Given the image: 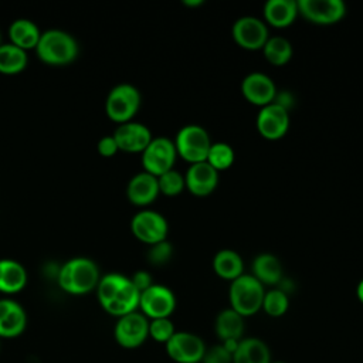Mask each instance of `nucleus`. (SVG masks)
<instances>
[{"instance_id":"1","label":"nucleus","mask_w":363,"mask_h":363,"mask_svg":"<svg viewBox=\"0 0 363 363\" xmlns=\"http://www.w3.org/2000/svg\"><path fill=\"white\" fill-rule=\"evenodd\" d=\"M58 285L71 295H85L96 288L101 277L95 261L85 257L68 259L58 271Z\"/></svg>"},{"instance_id":"2","label":"nucleus","mask_w":363,"mask_h":363,"mask_svg":"<svg viewBox=\"0 0 363 363\" xmlns=\"http://www.w3.org/2000/svg\"><path fill=\"white\" fill-rule=\"evenodd\" d=\"M78 43L67 31L51 28L41 33L35 54L47 65L61 67L71 64L78 57Z\"/></svg>"},{"instance_id":"3","label":"nucleus","mask_w":363,"mask_h":363,"mask_svg":"<svg viewBox=\"0 0 363 363\" xmlns=\"http://www.w3.org/2000/svg\"><path fill=\"white\" fill-rule=\"evenodd\" d=\"M265 286L258 282L251 274H242L231 281L228 288L230 308L242 318L252 316L262 308Z\"/></svg>"},{"instance_id":"4","label":"nucleus","mask_w":363,"mask_h":363,"mask_svg":"<svg viewBox=\"0 0 363 363\" xmlns=\"http://www.w3.org/2000/svg\"><path fill=\"white\" fill-rule=\"evenodd\" d=\"M173 142L177 156L190 164L206 162L207 153L213 143L208 132L197 123L182 126Z\"/></svg>"},{"instance_id":"5","label":"nucleus","mask_w":363,"mask_h":363,"mask_svg":"<svg viewBox=\"0 0 363 363\" xmlns=\"http://www.w3.org/2000/svg\"><path fill=\"white\" fill-rule=\"evenodd\" d=\"M142 104L139 89L132 84L115 85L105 101L106 116L115 123H126L133 119Z\"/></svg>"},{"instance_id":"6","label":"nucleus","mask_w":363,"mask_h":363,"mask_svg":"<svg viewBox=\"0 0 363 363\" xmlns=\"http://www.w3.org/2000/svg\"><path fill=\"white\" fill-rule=\"evenodd\" d=\"M177 152L174 142L166 136H156L142 152V167L145 172L159 177L174 169Z\"/></svg>"},{"instance_id":"7","label":"nucleus","mask_w":363,"mask_h":363,"mask_svg":"<svg viewBox=\"0 0 363 363\" xmlns=\"http://www.w3.org/2000/svg\"><path fill=\"white\" fill-rule=\"evenodd\" d=\"M130 231L136 240L147 245L164 241L169 233L167 220L155 210H140L130 220Z\"/></svg>"},{"instance_id":"8","label":"nucleus","mask_w":363,"mask_h":363,"mask_svg":"<svg viewBox=\"0 0 363 363\" xmlns=\"http://www.w3.org/2000/svg\"><path fill=\"white\" fill-rule=\"evenodd\" d=\"M231 35L238 47L255 51L262 50L269 38V30L264 20L254 16H242L234 21Z\"/></svg>"},{"instance_id":"9","label":"nucleus","mask_w":363,"mask_h":363,"mask_svg":"<svg viewBox=\"0 0 363 363\" xmlns=\"http://www.w3.org/2000/svg\"><path fill=\"white\" fill-rule=\"evenodd\" d=\"M115 340L125 349H136L149 336V319L142 312H132L118 318L113 329Z\"/></svg>"},{"instance_id":"10","label":"nucleus","mask_w":363,"mask_h":363,"mask_svg":"<svg viewBox=\"0 0 363 363\" xmlns=\"http://www.w3.org/2000/svg\"><path fill=\"white\" fill-rule=\"evenodd\" d=\"M164 347L167 356L176 363H201L207 349L199 335L184 330H176Z\"/></svg>"},{"instance_id":"11","label":"nucleus","mask_w":363,"mask_h":363,"mask_svg":"<svg viewBox=\"0 0 363 363\" xmlns=\"http://www.w3.org/2000/svg\"><path fill=\"white\" fill-rule=\"evenodd\" d=\"M139 309L147 319L170 318L176 309V296L167 286L153 284L140 292Z\"/></svg>"},{"instance_id":"12","label":"nucleus","mask_w":363,"mask_h":363,"mask_svg":"<svg viewBox=\"0 0 363 363\" xmlns=\"http://www.w3.org/2000/svg\"><path fill=\"white\" fill-rule=\"evenodd\" d=\"M298 11L313 24L330 26L346 16V4L342 0H298Z\"/></svg>"},{"instance_id":"13","label":"nucleus","mask_w":363,"mask_h":363,"mask_svg":"<svg viewBox=\"0 0 363 363\" xmlns=\"http://www.w3.org/2000/svg\"><path fill=\"white\" fill-rule=\"evenodd\" d=\"M289 111L275 102L262 106L255 118L257 130L267 140H278L284 138L289 129Z\"/></svg>"},{"instance_id":"14","label":"nucleus","mask_w":363,"mask_h":363,"mask_svg":"<svg viewBox=\"0 0 363 363\" xmlns=\"http://www.w3.org/2000/svg\"><path fill=\"white\" fill-rule=\"evenodd\" d=\"M275 82L269 75L264 72H250L241 81V94L242 96L255 106H265L274 102L277 96Z\"/></svg>"},{"instance_id":"15","label":"nucleus","mask_w":363,"mask_h":363,"mask_svg":"<svg viewBox=\"0 0 363 363\" xmlns=\"http://www.w3.org/2000/svg\"><path fill=\"white\" fill-rule=\"evenodd\" d=\"M112 136L118 149L126 153H142L153 139L152 132L146 125L133 121L118 125Z\"/></svg>"},{"instance_id":"16","label":"nucleus","mask_w":363,"mask_h":363,"mask_svg":"<svg viewBox=\"0 0 363 363\" xmlns=\"http://www.w3.org/2000/svg\"><path fill=\"white\" fill-rule=\"evenodd\" d=\"M186 189L196 197L210 196L218 184V172L207 162L193 163L184 174Z\"/></svg>"},{"instance_id":"17","label":"nucleus","mask_w":363,"mask_h":363,"mask_svg":"<svg viewBox=\"0 0 363 363\" xmlns=\"http://www.w3.org/2000/svg\"><path fill=\"white\" fill-rule=\"evenodd\" d=\"M157 177L142 170L136 173L126 186L128 200L138 207H146L152 204L159 196Z\"/></svg>"},{"instance_id":"18","label":"nucleus","mask_w":363,"mask_h":363,"mask_svg":"<svg viewBox=\"0 0 363 363\" xmlns=\"http://www.w3.org/2000/svg\"><path fill=\"white\" fill-rule=\"evenodd\" d=\"M27 325V316L20 303L0 299V337H17Z\"/></svg>"},{"instance_id":"19","label":"nucleus","mask_w":363,"mask_h":363,"mask_svg":"<svg viewBox=\"0 0 363 363\" xmlns=\"http://www.w3.org/2000/svg\"><path fill=\"white\" fill-rule=\"evenodd\" d=\"M264 21L275 28L289 27L298 17V0H268L264 4Z\"/></svg>"},{"instance_id":"20","label":"nucleus","mask_w":363,"mask_h":363,"mask_svg":"<svg viewBox=\"0 0 363 363\" xmlns=\"http://www.w3.org/2000/svg\"><path fill=\"white\" fill-rule=\"evenodd\" d=\"M251 275L264 286L278 285L282 279L281 261L274 254L261 252L251 262Z\"/></svg>"},{"instance_id":"21","label":"nucleus","mask_w":363,"mask_h":363,"mask_svg":"<svg viewBox=\"0 0 363 363\" xmlns=\"http://www.w3.org/2000/svg\"><path fill=\"white\" fill-rule=\"evenodd\" d=\"M41 37V31L38 26L27 18H17L9 27V38L10 44L24 50H35Z\"/></svg>"},{"instance_id":"22","label":"nucleus","mask_w":363,"mask_h":363,"mask_svg":"<svg viewBox=\"0 0 363 363\" xmlns=\"http://www.w3.org/2000/svg\"><path fill=\"white\" fill-rule=\"evenodd\" d=\"M233 363H271L269 347L258 337H242L233 354Z\"/></svg>"},{"instance_id":"23","label":"nucleus","mask_w":363,"mask_h":363,"mask_svg":"<svg viewBox=\"0 0 363 363\" xmlns=\"http://www.w3.org/2000/svg\"><path fill=\"white\" fill-rule=\"evenodd\" d=\"M139 299H140V292L135 288L130 278H126V281L118 291L116 296L106 306H104V309L109 315L121 318L123 315L135 312L139 308Z\"/></svg>"},{"instance_id":"24","label":"nucleus","mask_w":363,"mask_h":363,"mask_svg":"<svg viewBox=\"0 0 363 363\" xmlns=\"http://www.w3.org/2000/svg\"><path fill=\"white\" fill-rule=\"evenodd\" d=\"M244 329H245V323H244V318L237 313L234 309L227 308L223 309L214 322V330L217 337L224 342V340H241L244 336Z\"/></svg>"},{"instance_id":"25","label":"nucleus","mask_w":363,"mask_h":363,"mask_svg":"<svg viewBox=\"0 0 363 363\" xmlns=\"http://www.w3.org/2000/svg\"><path fill=\"white\" fill-rule=\"evenodd\" d=\"M213 269L217 277L225 281H234L244 274V261L237 251L223 248L213 258Z\"/></svg>"},{"instance_id":"26","label":"nucleus","mask_w":363,"mask_h":363,"mask_svg":"<svg viewBox=\"0 0 363 363\" xmlns=\"http://www.w3.org/2000/svg\"><path fill=\"white\" fill-rule=\"evenodd\" d=\"M27 284L26 268L16 259H0V292L16 294Z\"/></svg>"},{"instance_id":"27","label":"nucleus","mask_w":363,"mask_h":363,"mask_svg":"<svg viewBox=\"0 0 363 363\" xmlns=\"http://www.w3.org/2000/svg\"><path fill=\"white\" fill-rule=\"evenodd\" d=\"M262 52L269 64L281 67L289 62L294 54V48L288 38L282 35H269V38L262 47Z\"/></svg>"},{"instance_id":"28","label":"nucleus","mask_w":363,"mask_h":363,"mask_svg":"<svg viewBox=\"0 0 363 363\" xmlns=\"http://www.w3.org/2000/svg\"><path fill=\"white\" fill-rule=\"evenodd\" d=\"M27 52L13 44H0V72L14 75L27 67Z\"/></svg>"},{"instance_id":"29","label":"nucleus","mask_w":363,"mask_h":363,"mask_svg":"<svg viewBox=\"0 0 363 363\" xmlns=\"http://www.w3.org/2000/svg\"><path fill=\"white\" fill-rule=\"evenodd\" d=\"M234 160H235L234 149L231 145L225 142H213L206 159V162L211 167H214L218 173L221 170H227L228 167H231Z\"/></svg>"},{"instance_id":"30","label":"nucleus","mask_w":363,"mask_h":363,"mask_svg":"<svg viewBox=\"0 0 363 363\" xmlns=\"http://www.w3.org/2000/svg\"><path fill=\"white\" fill-rule=\"evenodd\" d=\"M128 277L119 274V272H109L101 277L98 285H96V296L101 303V306H106L118 294L123 282L126 281Z\"/></svg>"},{"instance_id":"31","label":"nucleus","mask_w":363,"mask_h":363,"mask_svg":"<svg viewBox=\"0 0 363 363\" xmlns=\"http://www.w3.org/2000/svg\"><path fill=\"white\" fill-rule=\"evenodd\" d=\"M289 308V296L279 288H274L269 291H265L264 301H262V311L272 316V318H279L286 313Z\"/></svg>"},{"instance_id":"32","label":"nucleus","mask_w":363,"mask_h":363,"mask_svg":"<svg viewBox=\"0 0 363 363\" xmlns=\"http://www.w3.org/2000/svg\"><path fill=\"white\" fill-rule=\"evenodd\" d=\"M157 183H159V193L167 197H176L186 189L184 176L176 169H172L163 173L162 176H159Z\"/></svg>"},{"instance_id":"33","label":"nucleus","mask_w":363,"mask_h":363,"mask_svg":"<svg viewBox=\"0 0 363 363\" xmlns=\"http://www.w3.org/2000/svg\"><path fill=\"white\" fill-rule=\"evenodd\" d=\"M174 332L176 329L170 318H159L149 320V336L159 343L166 345L174 335Z\"/></svg>"},{"instance_id":"34","label":"nucleus","mask_w":363,"mask_h":363,"mask_svg":"<svg viewBox=\"0 0 363 363\" xmlns=\"http://www.w3.org/2000/svg\"><path fill=\"white\" fill-rule=\"evenodd\" d=\"M172 255H173V247L167 240L150 245V248L147 251L149 262L152 265H157V267L164 265L166 262H169Z\"/></svg>"},{"instance_id":"35","label":"nucleus","mask_w":363,"mask_h":363,"mask_svg":"<svg viewBox=\"0 0 363 363\" xmlns=\"http://www.w3.org/2000/svg\"><path fill=\"white\" fill-rule=\"evenodd\" d=\"M201 363H233V354L227 352L221 343L206 349Z\"/></svg>"},{"instance_id":"36","label":"nucleus","mask_w":363,"mask_h":363,"mask_svg":"<svg viewBox=\"0 0 363 363\" xmlns=\"http://www.w3.org/2000/svg\"><path fill=\"white\" fill-rule=\"evenodd\" d=\"M96 149H98V153H99L101 156H104V157H112V156H115V155L119 152L118 145H116V142H115V139H113L112 135L101 138V139L98 140Z\"/></svg>"},{"instance_id":"37","label":"nucleus","mask_w":363,"mask_h":363,"mask_svg":"<svg viewBox=\"0 0 363 363\" xmlns=\"http://www.w3.org/2000/svg\"><path fill=\"white\" fill-rule=\"evenodd\" d=\"M130 281L132 284L135 285V288L139 291V292H143L145 289H147L149 286L153 285V278L152 275L147 272V271H136L132 277H130Z\"/></svg>"},{"instance_id":"38","label":"nucleus","mask_w":363,"mask_h":363,"mask_svg":"<svg viewBox=\"0 0 363 363\" xmlns=\"http://www.w3.org/2000/svg\"><path fill=\"white\" fill-rule=\"evenodd\" d=\"M356 295H357V299L363 303V279H360V282L357 284V288H356Z\"/></svg>"},{"instance_id":"39","label":"nucleus","mask_w":363,"mask_h":363,"mask_svg":"<svg viewBox=\"0 0 363 363\" xmlns=\"http://www.w3.org/2000/svg\"><path fill=\"white\" fill-rule=\"evenodd\" d=\"M203 3H204L203 0H183V4H184V6H189V7L200 6V4H203Z\"/></svg>"},{"instance_id":"40","label":"nucleus","mask_w":363,"mask_h":363,"mask_svg":"<svg viewBox=\"0 0 363 363\" xmlns=\"http://www.w3.org/2000/svg\"><path fill=\"white\" fill-rule=\"evenodd\" d=\"M271 363H285V362H271Z\"/></svg>"}]
</instances>
